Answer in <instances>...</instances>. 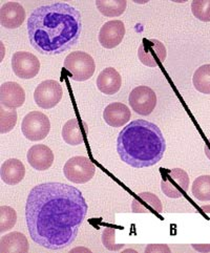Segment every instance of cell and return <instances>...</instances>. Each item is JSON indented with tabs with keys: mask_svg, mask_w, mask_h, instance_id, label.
<instances>
[{
	"mask_svg": "<svg viewBox=\"0 0 210 253\" xmlns=\"http://www.w3.org/2000/svg\"><path fill=\"white\" fill-rule=\"evenodd\" d=\"M64 69L71 74L73 80L83 82L90 79L95 74L96 63L89 54L76 50L64 59Z\"/></svg>",
	"mask_w": 210,
	"mask_h": 253,
	"instance_id": "obj_4",
	"label": "cell"
},
{
	"mask_svg": "<svg viewBox=\"0 0 210 253\" xmlns=\"http://www.w3.org/2000/svg\"><path fill=\"white\" fill-rule=\"evenodd\" d=\"M128 101L134 113L141 116H148L154 112L157 105V95L150 87L141 85L130 91Z\"/></svg>",
	"mask_w": 210,
	"mask_h": 253,
	"instance_id": "obj_10",
	"label": "cell"
},
{
	"mask_svg": "<svg viewBox=\"0 0 210 253\" xmlns=\"http://www.w3.org/2000/svg\"><path fill=\"white\" fill-rule=\"evenodd\" d=\"M130 117V109L120 102L111 103L105 107L103 112L105 122L112 127H121L129 121Z\"/></svg>",
	"mask_w": 210,
	"mask_h": 253,
	"instance_id": "obj_18",
	"label": "cell"
},
{
	"mask_svg": "<svg viewBox=\"0 0 210 253\" xmlns=\"http://www.w3.org/2000/svg\"><path fill=\"white\" fill-rule=\"evenodd\" d=\"M122 85L121 75L114 67H106L97 78V87L104 95H115Z\"/></svg>",
	"mask_w": 210,
	"mask_h": 253,
	"instance_id": "obj_17",
	"label": "cell"
},
{
	"mask_svg": "<svg viewBox=\"0 0 210 253\" xmlns=\"http://www.w3.org/2000/svg\"><path fill=\"white\" fill-rule=\"evenodd\" d=\"M21 130L23 136L30 141L37 142L43 140L50 130L49 119L41 112H31L23 118Z\"/></svg>",
	"mask_w": 210,
	"mask_h": 253,
	"instance_id": "obj_7",
	"label": "cell"
},
{
	"mask_svg": "<svg viewBox=\"0 0 210 253\" xmlns=\"http://www.w3.org/2000/svg\"><path fill=\"white\" fill-rule=\"evenodd\" d=\"M17 222V213L10 206L0 207V233L11 230Z\"/></svg>",
	"mask_w": 210,
	"mask_h": 253,
	"instance_id": "obj_26",
	"label": "cell"
},
{
	"mask_svg": "<svg viewBox=\"0 0 210 253\" xmlns=\"http://www.w3.org/2000/svg\"><path fill=\"white\" fill-rule=\"evenodd\" d=\"M166 56V47L158 39H143L138 49V57L140 62L148 67H156L163 63Z\"/></svg>",
	"mask_w": 210,
	"mask_h": 253,
	"instance_id": "obj_9",
	"label": "cell"
},
{
	"mask_svg": "<svg viewBox=\"0 0 210 253\" xmlns=\"http://www.w3.org/2000/svg\"><path fill=\"white\" fill-rule=\"evenodd\" d=\"M82 32L80 12L65 2L41 5L28 19L31 45L43 55H59L78 43Z\"/></svg>",
	"mask_w": 210,
	"mask_h": 253,
	"instance_id": "obj_2",
	"label": "cell"
},
{
	"mask_svg": "<svg viewBox=\"0 0 210 253\" xmlns=\"http://www.w3.org/2000/svg\"><path fill=\"white\" fill-rule=\"evenodd\" d=\"M189 176L181 168H172L162 172L161 189L164 195L171 199H179L188 191Z\"/></svg>",
	"mask_w": 210,
	"mask_h": 253,
	"instance_id": "obj_6",
	"label": "cell"
},
{
	"mask_svg": "<svg viewBox=\"0 0 210 253\" xmlns=\"http://www.w3.org/2000/svg\"><path fill=\"white\" fill-rule=\"evenodd\" d=\"M25 102V91L18 83L8 81L0 86V104L6 108H18Z\"/></svg>",
	"mask_w": 210,
	"mask_h": 253,
	"instance_id": "obj_13",
	"label": "cell"
},
{
	"mask_svg": "<svg viewBox=\"0 0 210 253\" xmlns=\"http://www.w3.org/2000/svg\"><path fill=\"white\" fill-rule=\"evenodd\" d=\"M125 36V25L121 20H111L102 25L99 32V42L105 48L119 45Z\"/></svg>",
	"mask_w": 210,
	"mask_h": 253,
	"instance_id": "obj_12",
	"label": "cell"
},
{
	"mask_svg": "<svg viewBox=\"0 0 210 253\" xmlns=\"http://www.w3.org/2000/svg\"><path fill=\"white\" fill-rule=\"evenodd\" d=\"M63 96L61 84L56 80L42 81L34 91L36 104L43 109H50L60 102Z\"/></svg>",
	"mask_w": 210,
	"mask_h": 253,
	"instance_id": "obj_8",
	"label": "cell"
},
{
	"mask_svg": "<svg viewBox=\"0 0 210 253\" xmlns=\"http://www.w3.org/2000/svg\"><path fill=\"white\" fill-rule=\"evenodd\" d=\"M62 138L65 143L72 146H77L83 143L82 131L77 119H71L67 121L62 128Z\"/></svg>",
	"mask_w": 210,
	"mask_h": 253,
	"instance_id": "obj_21",
	"label": "cell"
},
{
	"mask_svg": "<svg viewBox=\"0 0 210 253\" xmlns=\"http://www.w3.org/2000/svg\"><path fill=\"white\" fill-rule=\"evenodd\" d=\"M17 123V112L15 108H6L0 105V133L13 130Z\"/></svg>",
	"mask_w": 210,
	"mask_h": 253,
	"instance_id": "obj_25",
	"label": "cell"
},
{
	"mask_svg": "<svg viewBox=\"0 0 210 253\" xmlns=\"http://www.w3.org/2000/svg\"><path fill=\"white\" fill-rule=\"evenodd\" d=\"M166 141L154 123L139 119L127 124L117 139V151L122 161L133 168H146L162 160Z\"/></svg>",
	"mask_w": 210,
	"mask_h": 253,
	"instance_id": "obj_3",
	"label": "cell"
},
{
	"mask_svg": "<svg viewBox=\"0 0 210 253\" xmlns=\"http://www.w3.org/2000/svg\"><path fill=\"white\" fill-rule=\"evenodd\" d=\"M146 252H170V249L166 247L165 245H149L146 250Z\"/></svg>",
	"mask_w": 210,
	"mask_h": 253,
	"instance_id": "obj_29",
	"label": "cell"
},
{
	"mask_svg": "<svg viewBox=\"0 0 210 253\" xmlns=\"http://www.w3.org/2000/svg\"><path fill=\"white\" fill-rule=\"evenodd\" d=\"M191 12L197 19L210 21V0H195L191 3Z\"/></svg>",
	"mask_w": 210,
	"mask_h": 253,
	"instance_id": "obj_27",
	"label": "cell"
},
{
	"mask_svg": "<svg viewBox=\"0 0 210 253\" xmlns=\"http://www.w3.org/2000/svg\"><path fill=\"white\" fill-rule=\"evenodd\" d=\"M63 173L65 178L75 184L89 182L96 173V166L86 157H73L64 164Z\"/></svg>",
	"mask_w": 210,
	"mask_h": 253,
	"instance_id": "obj_5",
	"label": "cell"
},
{
	"mask_svg": "<svg viewBox=\"0 0 210 253\" xmlns=\"http://www.w3.org/2000/svg\"><path fill=\"white\" fill-rule=\"evenodd\" d=\"M131 211L133 213H149L163 211V206L160 199L151 192H141L132 199Z\"/></svg>",
	"mask_w": 210,
	"mask_h": 253,
	"instance_id": "obj_16",
	"label": "cell"
},
{
	"mask_svg": "<svg viewBox=\"0 0 210 253\" xmlns=\"http://www.w3.org/2000/svg\"><path fill=\"white\" fill-rule=\"evenodd\" d=\"M29 249V241L21 232H10L0 240V253H27Z\"/></svg>",
	"mask_w": 210,
	"mask_h": 253,
	"instance_id": "obj_20",
	"label": "cell"
},
{
	"mask_svg": "<svg viewBox=\"0 0 210 253\" xmlns=\"http://www.w3.org/2000/svg\"><path fill=\"white\" fill-rule=\"evenodd\" d=\"M12 69L18 78L33 79L40 71V61L34 54L20 50L12 57Z\"/></svg>",
	"mask_w": 210,
	"mask_h": 253,
	"instance_id": "obj_11",
	"label": "cell"
},
{
	"mask_svg": "<svg viewBox=\"0 0 210 253\" xmlns=\"http://www.w3.org/2000/svg\"><path fill=\"white\" fill-rule=\"evenodd\" d=\"M82 192L71 185L48 182L32 188L25 204L31 239L49 250H62L75 242L87 214Z\"/></svg>",
	"mask_w": 210,
	"mask_h": 253,
	"instance_id": "obj_1",
	"label": "cell"
},
{
	"mask_svg": "<svg viewBox=\"0 0 210 253\" xmlns=\"http://www.w3.org/2000/svg\"><path fill=\"white\" fill-rule=\"evenodd\" d=\"M25 19V10L19 2H6L0 8V23L3 28H19Z\"/></svg>",
	"mask_w": 210,
	"mask_h": 253,
	"instance_id": "obj_14",
	"label": "cell"
},
{
	"mask_svg": "<svg viewBox=\"0 0 210 253\" xmlns=\"http://www.w3.org/2000/svg\"><path fill=\"white\" fill-rule=\"evenodd\" d=\"M192 248H195L198 251L202 252H208L210 251V245H204V246H198V245H192Z\"/></svg>",
	"mask_w": 210,
	"mask_h": 253,
	"instance_id": "obj_30",
	"label": "cell"
},
{
	"mask_svg": "<svg viewBox=\"0 0 210 253\" xmlns=\"http://www.w3.org/2000/svg\"><path fill=\"white\" fill-rule=\"evenodd\" d=\"M28 162L39 171L49 169L54 163V154L52 149L43 144H37L32 146L28 151Z\"/></svg>",
	"mask_w": 210,
	"mask_h": 253,
	"instance_id": "obj_15",
	"label": "cell"
},
{
	"mask_svg": "<svg viewBox=\"0 0 210 253\" xmlns=\"http://www.w3.org/2000/svg\"><path fill=\"white\" fill-rule=\"evenodd\" d=\"M25 175V167L23 163L18 159H8L4 161L0 168V176L1 180L7 184L14 186L19 184Z\"/></svg>",
	"mask_w": 210,
	"mask_h": 253,
	"instance_id": "obj_19",
	"label": "cell"
},
{
	"mask_svg": "<svg viewBox=\"0 0 210 253\" xmlns=\"http://www.w3.org/2000/svg\"><path fill=\"white\" fill-rule=\"evenodd\" d=\"M97 8L106 17H118L122 15L127 6L126 0H97Z\"/></svg>",
	"mask_w": 210,
	"mask_h": 253,
	"instance_id": "obj_22",
	"label": "cell"
},
{
	"mask_svg": "<svg viewBox=\"0 0 210 253\" xmlns=\"http://www.w3.org/2000/svg\"><path fill=\"white\" fill-rule=\"evenodd\" d=\"M205 150H206V154H207L208 158L210 159V139H209V142H208V145L205 147Z\"/></svg>",
	"mask_w": 210,
	"mask_h": 253,
	"instance_id": "obj_31",
	"label": "cell"
},
{
	"mask_svg": "<svg viewBox=\"0 0 210 253\" xmlns=\"http://www.w3.org/2000/svg\"><path fill=\"white\" fill-rule=\"evenodd\" d=\"M192 195L202 202L210 201V175H201L193 181Z\"/></svg>",
	"mask_w": 210,
	"mask_h": 253,
	"instance_id": "obj_24",
	"label": "cell"
},
{
	"mask_svg": "<svg viewBox=\"0 0 210 253\" xmlns=\"http://www.w3.org/2000/svg\"><path fill=\"white\" fill-rule=\"evenodd\" d=\"M115 234L116 230L114 228H111V227H107V228L104 229L102 233V243L106 249L109 251H120L125 245L121 244V245H117L115 243Z\"/></svg>",
	"mask_w": 210,
	"mask_h": 253,
	"instance_id": "obj_28",
	"label": "cell"
},
{
	"mask_svg": "<svg viewBox=\"0 0 210 253\" xmlns=\"http://www.w3.org/2000/svg\"><path fill=\"white\" fill-rule=\"evenodd\" d=\"M192 83L202 94L210 95V64L200 66L193 74Z\"/></svg>",
	"mask_w": 210,
	"mask_h": 253,
	"instance_id": "obj_23",
	"label": "cell"
}]
</instances>
